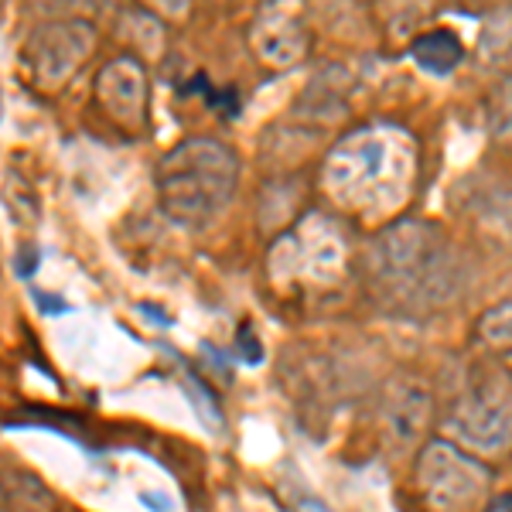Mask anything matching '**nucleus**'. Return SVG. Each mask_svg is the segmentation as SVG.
I'll list each match as a JSON object with an SVG mask.
<instances>
[{
	"label": "nucleus",
	"instance_id": "1",
	"mask_svg": "<svg viewBox=\"0 0 512 512\" xmlns=\"http://www.w3.org/2000/svg\"><path fill=\"white\" fill-rule=\"evenodd\" d=\"M158 202L185 229H205L226 212L239 185V158L216 137H188L158 164Z\"/></svg>",
	"mask_w": 512,
	"mask_h": 512
},
{
	"label": "nucleus",
	"instance_id": "2",
	"mask_svg": "<svg viewBox=\"0 0 512 512\" xmlns=\"http://www.w3.org/2000/svg\"><path fill=\"white\" fill-rule=\"evenodd\" d=\"M373 280L386 301L403 308H434L454 291V256L448 236L424 219H403L376 236Z\"/></svg>",
	"mask_w": 512,
	"mask_h": 512
},
{
	"label": "nucleus",
	"instance_id": "3",
	"mask_svg": "<svg viewBox=\"0 0 512 512\" xmlns=\"http://www.w3.org/2000/svg\"><path fill=\"white\" fill-rule=\"evenodd\" d=\"M444 434L468 454H502L512 448V376L499 366H475L444 410Z\"/></svg>",
	"mask_w": 512,
	"mask_h": 512
},
{
	"label": "nucleus",
	"instance_id": "4",
	"mask_svg": "<svg viewBox=\"0 0 512 512\" xmlns=\"http://www.w3.org/2000/svg\"><path fill=\"white\" fill-rule=\"evenodd\" d=\"M414 482L431 512H472L492 489V468L448 437H434L417 454Z\"/></svg>",
	"mask_w": 512,
	"mask_h": 512
},
{
	"label": "nucleus",
	"instance_id": "5",
	"mask_svg": "<svg viewBox=\"0 0 512 512\" xmlns=\"http://www.w3.org/2000/svg\"><path fill=\"white\" fill-rule=\"evenodd\" d=\"M96 45V31L89 21H48L31 28L21 45L24 72L38 89H59Z\"/></svg>",
	"mask_w": 512,
	"mask_h": 512
},
{
	"label": "nucleus",
	"instance_id": "6",
	"mask_svg": "<svg viewBox=\"0 0 512 512\" xmlns=\"http://www.w3.org/2000/svg\"><path fill=\"white\" fill-rule=\"evenodd\" d=\"M379 414H383L386 434L393 437L396 448H410L420 444L434 420V393L431 386L420 376L400 373L383 386V403H379Z\"/></svg>",
	"mask_w": 512,
	"mask_h": 512
},
{
	"label": "nucleus",
	"instance_id": "7",
	"mask_svg": "<svg viewBox=\"0 0 512 512\" xmlns=\"http://www.w3.org/2000/svg\"><path fill=\"white\" fill-rule=\"evenodd\" d=\"M99 103L123 127H137L147 117V76L134 59L110 62L96 79Z\"/></svg>",
	"mask_w": 512,
	"mask_h": 512
},
{
	"label": "nucleus",
	"instance_id": "8",
	"mask_svg": "<svg viewBox=\"0 0 512 512\" xmlns=\"http://www.w3.org/2000/svg\"><path fill=\"white\" fill-rule=\"evenodd\" d=\"M410 55H414V62L420 69L434 72V76H448V72L458 69L461 59H465V45H461V38L454 35V31L437 28L410 41Z\"/></svg>",
	"mask_w": 512,
	"mask_h": 512
},
{
	"label": "nucleus",
	"instance_id": "9",
	"mask_svg": "<svg viewBox=\"0 0 512 512\" xmlns=\"http://www.w3.org/2000/svg\"><path fill=\"white\" fill-rule=\"evenodd\" d=\"M270 28H274L277 35H274L270 45L260 48L263 59H267L270 65H294L304 55V48H308V41H304V31L297 28V24L287 21V18H274Z\"/></svg>",
	"mask_w": 512,
	"mask_h": 512
},
{
	"label": "nucleus",
	"instance_id": "10",
	"mask_svg": "<svg viewBox=\"0 0 512 512\" xmlns=\"http://www.w3.org/2000/svg\"><path fill=\"white\" fill-rule=\"evenodd\" d=\"M475 332L489 349H512V297L485 311V315L478 318Z\"/></svg>",
	"mask_w": 512,
	"mask_h": 512
},
{
	"label": "nucleus",
	"instance_id": "11",
	"mask_svg": "<svg viewBox=\"0 0 512 512\" xmlns=\"http://www.w3.org/2000/svg\"><path fill=\"white\" fill-rule=\"evenodd\" d=\"M495 123V134L506 137L512 144V79H506L499 86V96H495V110L489 113Z\"/></svg>",
	"mask_w": 512,
	"mask_h": 512
},
{
	"label": "nucleus",
	"instance_id": "12",
	"mask_svg": "<svg viewBox=\"0 0 512 512\" xmlns=\"http://www.w3.org/2000/svg\"><path fill=\"white\" fill-rule=\"evenodd\" d=\"M482 512H512V492L492 495V499L485 502V509H482Z\"/></svg>",
	"mask_w": 512,
	"mask_h": 512
},
{
	"label": "nucleus",
	"instance_id": "13",
	"mask_svg": "<svg viewBox=\"0 0 512 512\" xmlns=\"http://www.w3.org/2000/svg\"><path fill=\"white\" fill-rule=\"evenodd\" d=\"M0 512H7V509H0Z\"/></svg>",
	"mask_w": 512,
	"mask_h": 512
}]
</instances>
